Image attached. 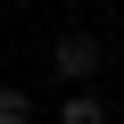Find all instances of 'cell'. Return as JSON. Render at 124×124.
<instances>
[{"instance_id":"cell-3","label":"cell","mask_w":124,"mask_h":124,"mask_svg":"<svg viewBox=\"0 0 124 124\" xmlns=\"http://www.w3.org/2000/svg\"><path fill=\"white\" fill-rule=\"evenodd\" d=\"M0 124H33V91L25 83H0Z\"/></svg>"},{"instance_id":"cell-2","label":"cell","mask_w":124,"mask_h":124,"mask_svg":"<svg viewBox=\"0 0 124 124\" xmlns=\"http://www.w3.org/2000/svg\"><path fill=\"white\" fill-rule=\"evenodd\" d=\"M58 124H108L99 91H66V108H58Z\"/></svg>"},{"instance_id":"cell-1","label":"cell","mask_w":124,"mask_h":124,"mask_svg":"<svg viewBox=\"0 0 124 124\" xmlns=\"http://www.w3.org/2000/svg\"><path fill=\"white\" fill-rule=\"evenodd\" d=\"M50 75L75 83V91H91V75H99V41H91V33H58V41H50Z\"/></svg>"}]
</instances>
